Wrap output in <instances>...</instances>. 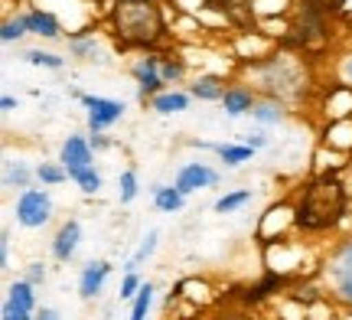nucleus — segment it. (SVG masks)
I'll use <instances>...</instances> for the list:
<instances>
[{
	"label": "nucleus",
	"mask_w": 352,
	"mask_h": 320,
	"mask_svg": "<svg viewBox=\"0 0 352 320\" xmlns=\"http://www.w3.org/2000/svg\"><path fill=\"white\" fill-rule=\"evenodd\" d=\"M346 209V186L340 183V177L323 173V177L310 180V186H303L294 222L307 232L329 229Z\"/></svg>",
	"instance_id": "f257e3e1"
},
{
	"label": "nucleus",
	"mask_w": 352,
	"mask_h": 320,
	"mask_svg": "<svg viewBox=\"0 0 352 320\" xmlns=\"http://www.w3.org/2000/svg\"><path fill=\"white\" fill-rule=\"evenodd\" d=\"M111 23L124 46H153L166 33L164 13L153 0H118Z\"/></svg>",
	"instance_id": "f03ea898"
},
{
	"label": "nucleus",
	"mask_w": 352,
	"mask_h": 320,
	"mask_svg": "<svg viewBox=\"0 0 352 320\" xmlns=\"http://www.w3.org/2000/svg\"><path fill=\"white\" fill-rule=\"evenodd\" d=\"M52 216V200L46 190H36V186H30V190L20 193V200H16V222L26 226V229H39V226H46Z\"/></svg>",
	"instance_id": "7ed1b4c3"
},
{
	"label": "nucleus",
	"mask_w": 352,
	"mask_h": 320,
	"mask_svg": "<svg viewBox=\"0 0 352 320\" xmlns=\"http://www.w3.org/2000/svg\"><path fill=\"white\" fill-rule=\"evenodd\" d=\"M82 105L88 108V128L91 134H101L104 128L118 125L124 118V105L118 98H104V95H82Z\"/></svg>",
	"instance_id": "20e7f679"
},
{
	"label": "nucleus",
	"mask_w": 352,
	"mask_h": 320,
	"mask_svg": "<svg viewBox=\"0 0 352 320\" xmlns=\"http://www.w3.org/2000/svg\"><path fill=\"white\" fill-rule=\"evenodd\" d=\"M160 59L157 56H147L134 65V78H138V92L140 98H157L164 92V76H160Z\"/></svg>",
	"instance_id": "39448f33"
},
{
	"label": "nucleus",
	"mask_w": 352,
	"mask_h": 320,
	"mask_svg": "<svg viewBox=\"0 0 352 320\" xmlns=\"http://www.w3.org/2000/svg\"><path fill=\"white\" fill-rule=\"evenodd\" d=\"M176 186H179L183 193L209 190V186H219V173L206 164H186L179 173H176Z\"/></svg>",
	"instance_id": "423d86ee"
},
{
	"label": "nucleus",
	"mask_w": 352,
	"mask_h": 320,
	"mask_svg": "<svg viewBox=\"0 0 352 320\" xmlns=\"http://www.w3.org/2000/svg\"><path fill=\"white\" fill-rule=\"evenodd\" d=\"M297 82H300L297 69H290L284 59H274V63H271V69L264 72V89L277 92V95H290V92L297 89Z\"/></svg>",
	"instance_id": "0eeeda50"
},
{
	"label": "nucleus",
	"mask_w": 352,
	"mask_h": 320,
	"mask_svg": "<svg viewBox=\"0 0 352 320\" xmlns=\"http://www.w3.org/2000/svg\"><path fill=\"white\" fill-rule=\"evenodd\" d=\"M78 239H82V226H78L76 219L63 222V229L56 232V239H52V255L59 258V262H69V258L76 255Z\"/></svg>",
	"instance_id": "6e6552de"
},
{
	"label": "nucleus",
	"mask_w": 352,
	"mask_h": 320,
	"mask_svg": "<svg viewBox=\"0 0 352 320\" xmlns=\"http://www.w3.org/2000/svg\"><path fill=\"white\" fill-rule=\"evenodd\" d=\"M111 275V265L108 262H91L85 271H82V281H78V295L91 301V297L101 295V288H104V278Z\"/></svg>",
	"instance_id": "1a4fd4ad"
},
{
	"label": "nucleus",
	"mask_w": 352,
	"mask_h": 320,
	"mask_svg": "<svg viewBox=\"0 0 352 320\" xmlns=\"http://www.w3.org/2000/svg\"><path fill=\"white\" fill-rule=\"evenodd\" d=\"M65 170H76V167H91V141L72 134L69 141L63 144V154H59Z\"/></svg>",
	"instance_id": "9d476101"
},
{
	"label": "nucleus",
	"mask_w": 352,
	"mask_h": 320,
	"mask_svg": "<svg viewBox=\"0 0 352 320\" xmlns=\"http://www.w3.org/2000/svg\"><path fill=\"white\" fill-rule=\"evenodd\" d=\"M333 284H336L340 297H346L352 304V245H346L333 262Z\"/></svg>",
	"instance_id": "9b49d317"
},
{
	"label": "nucleus",
	"mask_w": 352,
	"mask_h": 320,
	"mask_svg": "<svg viewBox=\"0 0 352 320\" xmlns=\"http://www.w3.org/2000/svg\"><path fill=\"white\" fill-rule=\"evenodd\" d=\"M23 23H26V30L30 33H36V36H46V39H59V20L52 17V13H46V10H30V13H23Z\"/></svg>",
	"instance_id": "f8f14e48"
},
{
	"label": "nucleus",
	"mask_w": 352,
	"mask_h": 320,
	"mask_svg": "<svg viewBox=\"0 0 352 320\" xmlns=\"http://www.w3.org/2000/svg\"><path fill=\"white\" fill-rule=\"evenodd\" d=\"M212 10L219 13H226L232 23H239V26H248V10H252V3L248 0H206Z\"/></svg>",
	"instance_id": "ddd939ff"
},
{
	"label": "nucleus",
	"mask_w": 352,
	"mask_h": 320,
	"mask_svg": "<svg viewBox=\"0 0 352 320\" xmlns=\"http://www.w3.org/2000/svg\"><path fill=\"white\" fill-rule=\"evenodd\" d=\"M183 200H186V193L179 186H153V203H157L160 213H179Z\"/></svg>",
	"instance_id": "4468645a"
},
{
	"label": "nucleus",
	"mask_w": 352,
	"mask_h": 320,
	"mask_svg": "<svg viewBox=\"0 0 352 320\" xmlns=\"http://www.w3.org/2000/svg\"><path fill=\"white\" fill-rule=\"evenodd\" d=\"M151 102H153V111H160V115H179V111L189 108V95H183V92H160Z\"/></svg>",
	"instance_id": "2eb2a0df"
},
{
	"label": "nucleus",
	"mask_w": 352,
	"mask_h": 320,
	"mask_svg": "<svg viewBox=\"0 0 352 320\" xmlns=\"http://www.w3.org/2000/svg\"><path fill=\"white\" fill-rule=\"evenodd\" d=\"M206 147H212L215 154L222 157L226 167H239V164H245V160H252V154H254L248 144H206Z\"/></svg>",
	"instance_id": "dca6fc26"
},
{
	"label": "nucleus",
	"mask_w": 352,
	"mask_h": 320,
	"mask_svg": "<svg viewBox=\"0 0 352 320\" xmlns=\"http://www.w3.org/2000/svg\"><path fill=\"white\" fill-rule=\"evenodd\" d=\"M222 105H226V115H232V118H239V115H245V111L254 108L252 92H245V89H228L226 95H222Z\"/></svg>",
	"instance_id": "f3484780"
},
{
	"label": "nucleus",
	"mask_w": 352,
	"mask_h": 320,
	"mask_svg": "<svg viewBox=\"0 0 352 320\" xmlns=\"http://www.w3.org/2000/svg\"><path fill=\"white\" fill-rule=\"evenodd\" d=\"M69 180H76V186L88 196L101 190V173L95 167H76V170H69Z\"/></svg>",
	"instance_id": "a211bd4d"
},
{
	"label": "nucleus",
	"mask_w": 352,
	"mask_h": 320,
	"mask_svg": "<svg viewBox=\"0 0 352 320\" xmlns=\"http://www.w3.org/2000/svg\"><path fill=\"white\" fill-rule=\"evenodd\" d=\"M192 95L196 98H202V102H222V95H226V89H222V82L215 76H206L199 78V82H192Z\"/></svg>",
	"instance_id": "6ab92c4d"
},
{
	"label": "nucleus",
	"mask_w": 352,
	"mask_h": 320,
	"mask_svg": "<svg viewBox=\"0 0 352 320\" xmlns=\"http://www.w3.org/2000/svg\"><path fill=\"white\" fill-rule=\"evenodd\" d=\"M7 301L10 304H16V308H23V310H36V297H33V284L26 281H16V284H10V295H7Z\"/></svg>",
	"instance_id": "aec40b11"
},
{
	"label": "nucleus",
	"mask_w": 352,
	"mask_h": 320,
	"mask_svg": "<svg viewBox=\"0 0 352 320\" xmlns=\"http://www.w3.org/2000/svg\"><path fill=\"white\" fill-rule=\"evenodd\" d=\"M30 180H33V173H30V167L26 164H7V170H3V186H16V190H30Z\"/></svg>",
	"instance_id": "412c9836"
},
{
	"label": "nucleus",
	"mask_w": 352,
	"mask_h": 320,
	"mask_svg": "<svg viewBox=\"0 0 352 320\" xmlns=\"http://www.w3.org/2000/svg\"><path fill=\"white\" fill-rule=\"evenodd\" d=\"M153 304V284L147 281L144 288L138 291V297H134V310H131V320H144L147 317V310H151Z\"/></svg>",
	"instance_id": "4be33fe9"
},
{
	"label": "nucleus",
	"mask_w": 352,
	"mask_h": 320,
	"mask_svg": "<svg viewBox=\"0 0 352 320\" xmlns=\"http://www.w3.org/2000/svg\"><path fill=\"white\" fill-rule=\"evenodd\" d=\"M252 200V190H239V193H226L219 203H215V213H235Z\"/></svg>",
	"instance_id": "5701e85b"
},
{
	"label": "nucleus",
	"mask_w": 352,
	"mask_h": 320,
	"mask_svg": "<svg viewBox=\"0 0 352 320\" xmlns=\"http://www.w3.org/2000/svg\"><path fill=\"white\" fill-rule=\"evenodd\" d=\"M23 63H30V65H43V69H63V56H52V52L30 50V52H23Z\"/></svg>",
	"instance_id": "b1692460"
},
{
	"label": "nucleus",
	"mask_w": 352,
	"mask_h": 320,
	"mask_svg": "<svg viewBox=\"0 0 352 320\" xmlns=\"http://www.w3.org/2000/svg\"><path fill=\"white\" fill-rule=\"evenodd\" d=\"M252 118L261 121V125H277V121L284 118V111H280L274 102H264V105H254L252 108Z\"/></svg>",
	"instance_id": "393cba45"
},
{
	"label": "nucleus",
	"mask_w": 352,
	"mask_h": 320,
	"mask_svg": "<svg viewBox=\"0 0 352 320\" xmlns=\"http://www.w3.org/2000/svg\"><path fill=\"white\" fill-rule=\"evenodd\" d=\"M36 177L43 180L46 186H56V183L69 180V170H65V167H56V164H39L36 167Z\"/></svg>",
	"instance_id": "a878e982"
},
{
	"label": "nucleus",
	"mask_w": 352,
	"mask_h": 320,
	"mask_svg": "<svg viewBox=\"0 0 352 320\" xmlns=\"http://www.w3.org/2000/svg\"><path fill=\"white\" fill-rule=\"evenodd\" d=\"M153 248H157V232H151V235H147V239L140 242L138 255L131 258V262H127L124 268H127V271H138V268H140V262H144V258H147V255H153Z\"/></svg>",
	"instance_id": "bb28decb"
},
{
	"label": "nucleus",
	"mask_w": 352,
	"mask_h": 320,
	"mask_svg": "<svg viewBox=\"0 0 352 320\" xmlns=\"http://www.w3.org/2000/svg\"><path fill=\"white\" fill-rule=\"evenodd\" d=\"M72 52H76L78 59H101V56H98V39L76 36V39H72Z\"/></svg>",
	"instance_id": "cd10ccee"
},
{
	"label": "nucleus",
	"mask_w": 352,
	"mask_h": 320,
	"mask_svg": "<svg viewBox=\"0 0 352 320\" xmlns=\"http://www.w3.org/2000/svg\"><path fill=\"white\" fill-rule=\"evenodd\" d=\"M118 186H121V203H134V196H138V173H134V170H124Z\"/></svg>",
	"instance_id": "c85d7f7f"
},
{
	"label": "nucleus",
	"mask_w": 352,
	"mask_h": 320,
	"mask_svg": "<svg viewBox=\"0 0 352 320\" xmlns=\"http://www.w3.org/2000/svg\"><path fill=\"white\" fill-rule=\"evenodd\" d=\"M23 33H30V30H26L23 17H16V20H7V23H3V30H0V39H3V43H13V39H20Z\"/></svg>",
	"instance_id": "c756f323"
},
{
	"label": "nucleus",
	"mask_w": 352,
	"mask_h": 320,
	"mask_svg": "<svg viewBox=\"0 0 352 320\" xmlns=\"http://www.w3.org/2000/svg\"><path fill=\"white\" fill-rule=\"evenodd\" d=\"M140 288H144V281H140V275H138V271H127V275H124V281H121V297H124V301H131V297H138Z\"/></svg>",
	"instance_id": "7c9ffc66"
},
{
	"label": "nucleus",
	"mask_w": 352,
	"mask_h": 320,
	"mask_svg": "<svg viewBox=\"0 0 352 320\" xmlns=\"http://www.w3.org/2000/svg\"><path fill=\"white\" fill-rule=\"evenodd\" d=\"M0 320H30V310L16 308V304H10V301H3V314H0Z\"/></svg>",
	"instance_id": "2f4dec72"
},
{
	"label": "nucleus",
	"mask_w": 352,
	"mask_h": 320,
	"mask_svg": "<svg viewBox=\"0 0 352 320\" xmlns=\"http://www.w3.org/2000/svg\"><path fill=\"white\" fill-rule=\"evenodd\" d=\"M160 76H164V82H176V78H183V63H164L160 65Z\"/></svg>",
	"instance_id": "473e14b6"
},
{
	"label": "nucleus",
	"mask_w": 352,
	"mask_h": 320,
	"mask_svg": "<svg viewBox=\"0 0 352 320\" xmlns=\"http://www.w3.org/2000/svg\"><path fill=\"white\" fill-rule=\"evenodd\" d=\"M43 278H46V268H43V262H33V265L26 268V281H30V284H39Z\"/></svg>",
	"instance_id": "72a5a7b5"
},
{
	"label": "nucleus",
	"mask_w": 352,
	"mask_h": 320,
	"mask_svg": "<svg viewBox=\"0 0 352 320\" xmlns=\"http://www.w3.org/2000/svg\"><path fill=\"white\" fill-rule=\"evenodd\" d=\"M245 144H248L252 151H261V147H267V134L254 131V134H248V138H245Z\"/></svg>",
	"instance_id": "f704fd0d"
},
{
	"label": "nucleus",
	"mask_w": 352,
	"mask_h": 320,
	"mask_svg": "<svg viewBox=\"0 0 352 320\" xmlns=\"http://www.w3.org/2000/svg\"><path fill=\"white\" fill-rule=\"evenodd\" d=\"M7 262H10V235L3 232L0 235V268H7Z\"/></svg>",
	"instance_id": "c9c22d12"
},
{
	"label": "nucleus",
	"mask_w": 352,
	"mask_h": 320,
	"mask_svg": "<svg viewBox=\"0 0 352 320\" xmlns=\"http://www.w3.org/2000/svg\"><path fill=\"white\" fill-rule=\"evenodd\" d=\"M36 320H63V317H59V310L52 308H36Z\"/></svg>",
	"instance_id": "e433bc0d"
},
{
	"label": "nucleus",
	"mask_w": 352,
	"mask_h": 320,
	"mask_svg": "<svg viewBox=\"0 0 352 320\" xmlns=\"http://www.w3.org/2000/svg\"><path fill=\"white\" fill-rule=\"evenodd\" d=\"M0 108H3V111H13V108H16V98L3 95V98H0Z\"/></svg>",
	"instance_id": "4c0bfd02"
},
{
	"label": "nucleus",
	"mask_w": 352,
	"mask_h": 320,
	"mask_svg": "<svg viewBox=\"0 0 352 320\" xmlns=\"http://www.w3.org/2000/svg\"><path fill=\"white\" fill-rule=\"evenodd\" d=\"M91 147H108V141H104V138H98V134H91Z\"/></svg>",
	"instance_id": "58836bf2"
},
{
	"label": "nucleus",
	"mask_w": 352,
	"mask_h": 320,
	"mask_svg": "<svg viewBox=\"0 0 352 320\" xmlns=\"http://www.w3.org/2000/svg\"><path fill=\"white\" fill-rule=\"evenodd\" d=\"M346 78L352 82V59H346Z\"/></svg>",
	"instance_id": "ea45409f"
}]
</instances>
